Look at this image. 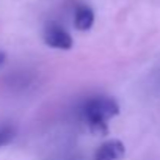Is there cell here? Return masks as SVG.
<instances>
[{
  "instance_id": "obj_4",
  "label": "cell",
  "mask_w": 160,
  "mask_h": 160,
  "mask_svg": "<svg viewBox=\"0 0 160 160\" xmlns=\"http://www.w3.org/2000/svg\"><path fill=\"white\" fill-rule=\"evenodd\" d=\"M93 24H94L93 10L87 5H78L75 10V16H74V27L78 32H87L93 27Z\"/></svg>"
},
{
  "instance_id": "obj_2",
  "label": "cell",
  "mask_w": 160,
  "mask_h": 160,
  "mask_svg": "<svg viewBox=\"0 0 160 160\" xmlns=\"http://www.w3.org/2000/svg\"><path fill=\"white\" fill-rule=\"evenodd\" d=\"M44 42L53 49H61V50H69L74 44L71 35L60 25L57 24H49L44 28Z\"/></svg>"
},
{
  "instance_id": "obj_6",
  "label": "cell",
  "mask_w": 160,
  "mask_h": 160,
  "mask_svg": "<svg viewBox=\"0 0 160 160\" xmlns=\"http://www.w3.org/2000/svg\"><path fill=\"white\" fill-rule=\"evenodd\" d=\"M5 58H7V57H5V53H3V52H0V66H2V64L5 63Z\"/></svg>"
},
{
  "instance_id": "obj_5",
  "label": "cell",
  "mask_w": 160,
  "mask_h": 160,
  "mask_svg": "<svg viewBox=\"0 0 160 160\" xmlns=\"http://www.w3.org/2000/svg\"><path fill=\"white\" fill-rule=\"evenodd\" d=\"M14 129L11 126H2L0 127V148L8 144L13 138H14Z\"/></svg>"
},
{
  "instance_id": "obj_1",
  "label": "cell",
  "mask_w": 160,
  "mask_h": 160,
  "mask_svg": "<svg viewBox=\"0 0 160 160\" xmlns=\"http://www.w3.org/2000/svg\"><path fill=\"white\" fill-rule=\"evenodd\" d=\"M119 113V105L110 98H94L83 105V118L91 133L105 137L108 133L107 121Z\"/></svg>"
},
{
  "instance_id": "obj_3",
  "label": "cell",
  "mask_w": 160,
  "mask_h": 160,
  "mask_svg": "<svg viewBox=\"0 0 160 160\" xmlns=\"http://www.w3.org/2000/svg\"><path fill=\"white\" fill-rule=\"evenodd\" d=\"M126 154V146L119 140H110L99 146L94 160H119Z\"/></svg>"
}]
</instances>
